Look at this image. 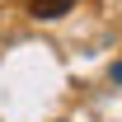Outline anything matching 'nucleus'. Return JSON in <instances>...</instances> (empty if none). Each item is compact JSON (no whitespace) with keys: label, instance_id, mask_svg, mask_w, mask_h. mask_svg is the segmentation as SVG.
I'll list each match as a JSON object with an SVG mask.
<instances>
[{"label":"nucleus","instance_id":"nucleus-1","mask_svg":"<svg viewBox=\"0 0 122 122\" xmlns=\"http://www.w3.org/2000/svg\"><path fill=\"white\" fill-rule=\"evenodd\" d=\"M71 5L75 0H33V14L38 19H61V14H71Z\"/></svg>","mask_w":122,"mask_h":122},{"label":"nucleus","instance_id":"nucleus-2","mask_svg":"<svg viewBox=\"0 0 122 122\" xmlns=\"http://www.w3.org/2000/svg\"><path fill=\"white\" fill-rule=\"evenodd\" d=\"M113 80H117V85H122V61H117V66H113Z\"/></svg>","mask_w":122,"mask_h":122}]
</instances>
